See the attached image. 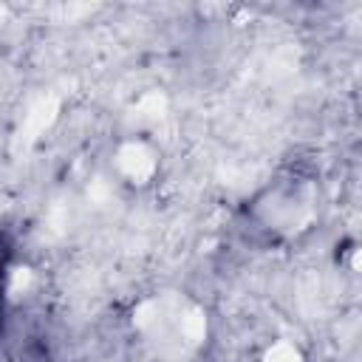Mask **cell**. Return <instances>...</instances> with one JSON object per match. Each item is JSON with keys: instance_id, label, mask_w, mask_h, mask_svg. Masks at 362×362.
Listing matches in <instances>:
<instances>
[{"instance_id": "obj_1", "label": "cell", "mask_w": 362, "mask_h": 362, "mask_svg": "<svg viewBox=\"0 0 362 362\" xmlns=\"http://www.w3.org/2000/svg\"><path fill=\"white\" fill-rule=\"evenodd\" d=\"M133 325L164 356H184L206 339L204 308L178 294H161L139 303L133 311Z\"/></svg>"}, {"instance_id": "obj_2", "label": "cell", "mask_w": 362, "mask_h": 362, "mask_svg": "<svg viewBox=\"0 0 362 362\" xmlns=\"http://www.w3.org/2000/svg\"><path fill=\"white\" fill-rule=\"evenodd\" d=\"M260 215L269 226L283 229V232H297L303 229L311 215H314V204H311V189L308 187H297V189H277L274 195H269L266 204H260Z\"/></svg>"}, {"instance_id": "obj_3", "label": "cell", "mask_w": 362, "mask_h": 362, "mask_svg": "<svg viewBox=\"0 0 362 362\" xmlns=\"http://www.w3.org/2000/svg\"><path fill=\"white\" fill-rule=\"evenodd\" d=\"M116 167H119V173H122L130 184L141 187V184H147V181L156 175L158 158H156V153H153L150 144L133 139V141H124V144L116 150Z\"/></svg>"}, {"instance_id": "obj_4", "label": "cell", "mask_w": 362, "mask_h": 362, "mask_svg": "<svg viewBox=\"0 0 362 362\" xmlns=\"http://www.w3.org/2000/svg\"><path fill=\"white\" fill-rule=\"evenodd\" d=\"M57 113H59V99L57 96H42V99H37L31 107H28V113L23 116V124H20V130H17V139H14V150L20 153H25L54 122H57Z\"/></svg>"}, {"instance_id": "obj_5", "label": "cell", "mask_w": 362, "mask_h": 362, "mask_svg": "<svg viewBox=\"0 0 362 362\" xmlns=\"http://www.w3.org/2000/svg\"><path fill=\"white\" fill-rule=\"evenodd\" d=\"M133 113H136V119H141V122H158V119H164V113H167V96L158 93V90H150V93H144V96L136 102Z\"/></svg>"}, {"instance_id": "obj_6", "label": "cell", "mask_w": 362, "mask_h": 362, "mask_svg": "<svg viewBox=\"0 0 362 362\" xmlns=\"http://www.w3.org/2000/svg\"><path fill=\"white\" fill-rule=\"evenodd\" d=\"M263 362H303V354H300L291 342L280 339V342H274L272 348H266Z\"/></svg>"}, {"instance_id": "obj_7", "label": "cell", "mask_w": 362, "mask_h": 362, "mask_svg": "<svg viewBox=\"0 0 362 362\" xmlns=\"http://www.w3.org/2000/svg\"><path fill=\"white\" fill-rule=\"evenodd\" d=\"M31 280H34L31 269H25V266L14 269V272H11V283H8V294H11V297H20V294L31 286Z\"/></svg>"}, {"instance_id": "obj_8", "label": "cell", "mask_w": 362, "mask_h": 362, "mask_svg": "<svg viewBox=\"0 0 362 362\" xmlns=\"http://www.w3.org/2000/svg\"><path fill=\"white\" fill-rule=\"evenodd\" d=\"M6 17H8V8L0 3V23H6Z\"/></svg>"}]
</instances>
